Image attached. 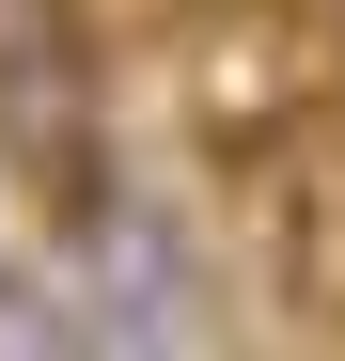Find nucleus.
I'll return each mask as SVG.
<instances>
[{
	"label": "nucleus",
	"instance_id": "4",
	"mask_svg": "<svg viewBox=\"0 0 345 361\" xmlns=\"http://www.w3.org/2000/svg\"><path fill=\"white\" fill-rule=\"evenodd\" d=\"M330 32H345V0H330Z\"/></svg>",
	"mask_w": 345,
	"mask_h": 361
},
{
	"label": "nucleus",
	"instance_id": "2",
	"mask_svg": "<svg viewBox=\"0 0 345 361\" xmlns=\"http://www.w3.org/2000/svg\"><path fill=\"white\" fill-rule=\"evenodd\" d=\"M63 63H94L79 0H0V79H63Z\"/></svg>",
	"mask_w": 345,
	"mask_h": 361
},
{
	"label": "nucleus",
	"instance_id": "3",
	"mask_svg": "<svg viewBox=\"0 0 345 361\" xmlns=\"http://www.w3.org/2000/svg\"><path fill=\"white\" fill-rule=\"evenodd\" d=\"M0 345H79V314H47V298H16V283H0Z\"/></svg>",
	"mask_w": 345,
	"mask_h": 361
},
{
	"label": "nucleus",
	"instance_id": "1",
	"mask_svg": "<svg viewBox=\"0 0 345 361\" xmlns=\"http://www.w3.org/2000/svg\"><path fill=\"white\" fill-rule=\"evenodd\" d=\"M330 16H299V0H189L172 16V110H189V142L220 173H251L282 126H314L330 110Z\"/></svg>",
	"mask_w": 345,
	"mask_h": 361
}]
</instances>
